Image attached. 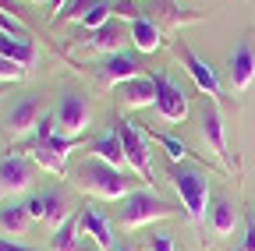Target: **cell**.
Returning a JSON list of instances; mask_svg holds the SVG:
<instances>
[{"label": "cell", "mask_w": 255, "mask_h": 251, "mask_svg": "<svg viewBox=\"0 0 255 251\" xmlns=\"http://www.w3.org/2000/svg\"><path fill=\"white\" fill-rule=\"evenodd\" d=\"M131 43H135L138 53H156V50H163V28L142 14V18L131 21Z\"/></svg>", "instance_id": "17"}, {"label": "cell", "mask_w": 255, "mask_h": 251, "mask_svg": "<svg viewBox=\"0 0 255 251\" xmlns=\"http://www.w3.org/2000/svg\"><path fill=\"white\" fill-rule=\"evenodd\" d=\"M152 11H159V18H163L170 28H181V25H195V21H202V14L188 11V7H181V4H174V0H163V4H156Z\"/></svg>", "instance_id": "24"}, {"label": "cell", "mask_w": 255, "mask_h": 251, "mask_svg": "<svg viewBox=\"0 0 255 251\" xmlns=\"http://www.w3.org/2000/svg\"><path fill=\"white\" fill-rule=\"evenodd\" d=\"M0 32L11 36V39H25V43H32V39H28V25H25L21 18L7 14V11H0Z\"/></svg>", "instance_id": "27"}, {"label": "cell", "mask_w": 255, "mask_h": 251, "mask_svg": "<svg viewBox=\"0 0 255 251\" xmlns=\"http://www.w3.org/2000/svg\"><path fill=\"white\" fill-rule=\"evenodd\" d=\"M114 92H117V103H121V106H128V110L156 106V82H152V78H145V75H138V78H131V82L117 85Z\"/></svg>", "instance_id": "14"}, {"label": "cell", "mask_w": 255, "mask_h": 251, "mask_svg": "<svg viewBox=\"0 0 255 251\" xmlns=\"http://www.w3.org/2000/svg\"><path fill=\"white\" fill-rule=\"evenodd\" d=\"M75 187L92 198H103V202H121L124 195H131L135 191V180L128 177L124 170L103 163V160H96V156H89L85 163L75 167Z\"/></svg>", "instance_id": "1"}, {"label": "cell", "mask_w": 255, "mask_h": 251, "mask_svg": "<svg viewBox=\"0 0 255 251\" xmlns=\"http://www.w3.org/2000/svg\"><path fill=\"white\" fill-rule=\"evenodd\" d=\"M25 152H28L32 167H39V170H46V173H53V177H64V173H68V167H64V156L53 152L50 145H36V142H32Z\"/></svg>", "instance_id": "21"}, {"label": "cell", "mask_w": 255, "mask_h": 251, "mask_svg": "<svg viewBox=\"0 0 255 251\" xmlns=\"http://www.w3.org/2000/svg\"><path fill=\"white\" fill-rule=\"evenodd\" d=\"M32 184V160L28 156H0V195H21Z\"/></svg>", "instance_id": "11"}, {"label": "cell", "mask_w": 255, "mask_h": 251, "mask_svg": "<svg viewBox=\"0 0 255 251\" xmlns=\"http://www.w3.org/2000/svg\"><path fill=\"white\" fill-rule=\"evenodd\" d=\"M227 75H231V88L238 92V96L252 88V82H255V32L241 36V39H238V46L231 50Z\"/></svg>", "instance_id": "8"}, {"label": "cell", "mask_w": 255, "mask_h": 251, "mask_svg": "<svg viewBox=\"0 0 255 251\" xmlns=\"http://www.w3.org/2000/svg\"><path fill=\"white\" fill-rule=\"evenodd\" d=\"M167 177L174 184V191L181 195L184 219L191 227H202L206 216H209V177L199 167H188V163H170Z\"/></svg>", "instance_id": "2"}, {"label": "cell", "mask_w": 255, "mask_h": 251, "mask_svg": "<svg viewBox=\"0 0 255 251\" xmlns=\"http://www.w3.org/2000/svg\"><path fill=\"white\" fill-rule=\"evenodd\" d=\"M110 14H114V7H110V4H103V0H92L89 11L78 18V25H82V28H89V32H96V28H103V25L110 21Z\"/></svg>", "instance_id": "26"}, {"label": "cell", "mask_w": 255, "mask_h": 251, "mask_svg": "<svg viewBox=\"0 0 255 251\" xmlns=\"http://www.w3.org/2000/svg\"><path fill=\"white\" fill-rule=\"evenodd\" d=\"M53 117H57V131H60V135L78 138V135L89 128V120H92V106H89L85 96H78V92H64Z\"/></svg>", "instance_id": "7"}, {"label": "cell", "mask_w": 255, "mask_h": 251, "mask_svg": "<svg viewBox=\"0 0 255 251\" xmlns=\"http://www.w3.org/2000/svg\"><path fill=\"white\" fill-rule=\"evenodd\" d=\"M25 209H28V216L36 219V223H43V227H60L64 219H68V195L60 191V187H46V191H36L28 202H25Z\"/></svg>", "instance_id": "9"}, {"label": "cell", "mask_w": 255, "mask_h": 251, "mask_svg": "<svg viewBox=\"0 0 255 251\" xmlns=\"http://www.w3.org/2000/svg\"><path fill=\"white\" fill-rule=\"evenodd\" d=\"M32 135H36L32 142H39V145H43V142H50V138L57 135V117H53V113H46V117L36 124V131H32Z\"/></svg>", "instance_id": "31"}, {"label": "cell", "mask_w": 255, "mask_h": 251, "mask_svg": "<svg viewBox=\"0 0 255 251\" xmlns=\"http://www.w3.org/2000/svg\"><path fill=\"white\" fill-rule=\"evenodd\" d=\"M25 78H28V68L14 64V60H7V57H0V85L4 82H25Z\"/></svg>", "instance_id": "30"}, {"label": "cell", "mask_w": 255, "mask_h": 251, "mask_svg": "<svg viewBox=\"0 0 255 251\" xmlns=\"http://www.w3.org/2000/svg\"><path fill=\"white\" fill-rule=\"evenodd\" d=\"M89 152L96 156V160H103V163L117 167V170H124V167H128V160H124V145H121L117 128H110L103 138H92V142H89Z\"/></svg>", "instance_id": "18"}, {"label": "cell", "mask_w": 255, "mask_h": 251, "mask_svg": "<svg viewBox=\"0 0 255 251\" xmlns=\"http://www.w3.org/2000/svg\"><path fill=\"white\" fill-rule=\"evenodd\" d=\"M174 53H177V60L184 64V71L191 75V82H195V88L199 92H206L209 99H216L220 103V96H223V85H220V75H216V68L209 64V60H202L195 50H191L188 43H174Z\"/></svg>", "instance_id": "6"}, {"label": "cell", "mask_w": 255, "mask_h": 251, "mask_svg": "<svg viewBox=\"0 0 255 251\" xmlns=\"http://www.w3.org/2000/svg\"><path fill=\"white\" fill-rule=\"evenodd\" d=\"M114 14H121L128 25H131L135 18H142V11L135 7V0H117V7H114Z\"/></svg>", "instance_id": "33"}, {"label": "cell", "mask_w": 255, "mask_h": 251, "mask_svg": "<svg viewBox=\"0 0 255 251\" xmlns=\"http://www.w3.org/2000/svg\"><path fill=\"white\" fill-rule=\"evenodd\" d=\"M36 145H39V142H36ZM43 145H50L53 152H60L64 160H68V152H75V149H78V138H68V135H53V138H50V142H43Z\"/></svg>", "instance_id": "32"}, {"label": "cell", "mask_w": 255, "mask_h": 251, "mask_svg": "<svg viewBox=\"0 0 255 251\" xmlns=\"http://www.w3.org/2000/svg\"><path fill=\"white\" fill-rule=\"evenodd\" d=\"M46 4H50V7H53V14H57V11L64 7V0H46Z\"/></svg>", "instance_id": "37"}, {"label": "cell", "mask_w": 255, "mask_h": 251, "mask_svg": "<svg viewBox=\"0 0 255 251\" xmlns=\"http://www.w3.org/2000/svg\"><path fill=\"white\" fill-rule=\"evenodd\" d=\"M121 43H124V32L117 21H107L103 28H96V32H89L85 39L75 43V50H89V53H121Z\"/></svg>", "instance_id": "16"}, {"label": "cell", "mask_w": 255, "mask_h": 251, "mask_svg": "<svg viewBox=\"0 0 255 251\" xmlns=\"http://www.w3.org/2000/svg\"><path fill=\"white\" fill-rule=\"evenodd\" d=\"M0 57L14 60V64H21V68H32V64H36V46L25 43V39H11V36L0 32Z\"/></svg>", "instance_id": "23"}, {"label": "cell", "mask_w": 255, "mask_h": 251, "mask_svg": "<svg viewBox=\"0 0 255 251\" xmlns=\"http://www.w3.org/2000/svg\"><path fill=\"white\" fill-rule=\"evenodd\" d=\"M0 11H7V14L21 18V7H18V0H0Z\"/></svg>", "instance_id": "35"}, {"label": "cell", "mask_w": 255, "mask_h": 251, "mask_svg": "<svg viewBox=\"0 0 255 251\" xmlns=\"http://www.w3.org/2000/svg\"><path fill=\"white\" fill-rule=\"evenodd\" d=\"M78 230H82V216H68L50 237V251H78Z\"/></svg>", "instance_id": "22"}, {"label": "cell", "mask_w": 255, "mask_h": 251, "mask_svg": "<svg viewBox=\"0 0 255 251\" xmlns=\"http://www.w3.org/2000/svg\"><path fill=\"white\" fill-rule=\"evenodd\" d=\"M209 227H213L216 237H231L238 230V212H234V205L227 198H216L209 205Z\"/></svg>", "instance_id": "20"}, {"label": "cell", "mask_w": 255, "mask_h": 251, "mask_svg": "<svg viewBox=\"0 0 255 251\" xmlns=\"http://www.w3.org/2000/svg\"><path fill=\"white\" fill-rule=\"evenodd\" d=\"M142 75V64H138V57H131V53H110L103 64H100V82L107 85V88H117V85H124V82H131V78H138Z\"/></svg>", "instance_id": "12"}, {"label": "cell", "mask_w": 255, "mask_h": 251, "mask_svg": "<svg viewBox=\"0 0 255 251\" xmlns=\"http://www.w3.org/2000/svg\"><path fill=\"white\" fill-rule=\"evenodd\" d=\"M0 99H4V85H0Z\"/></svg>", "instance_id": "39"}, {"label": "cell", "mask_w": 255, "mask_h": 251, "mask_svg": "<svg viewBox=\"0 0 255 251\" xmlns=\"http://www.w3.org/2000/svg\"><path fill=\"white\" fill-rule=\"evenodd\" d=\"M114 128L121 135V145H124V160L138 173V180L152 184V156H149V135L131 120H114Z\"/></svg>", "instance_id": "4"}, {"label": "cell", "mask_w": 255, "mask_h": 251, "mask_svg": "<svg viewBox=\"0 0 255 251\" xmlns=\"http://www.w3.org/2000/svg\"><path fill=\"white\" fill-rule=\"evenodd\" d=\"M0 251H32V248H25L21 241H11V237H0Z\"/></svg>", "instance_id": "34"}, {"label": "cell", "mask_w": 255, "mask_h": 251, "mask_svg": "<svg viewBox=\"0 0 255 251\" xmlns=\"http://www.w3.org/2000/svg\"><path fill=\"white\" fill-rule=\"evenodd\" d=\"M32 4H39V0H32Z\"/></svg>", "instance_id": "40"}, {"label": "cell", "mask_w": 255, "mask_h": 251, "mask_svg": "<svg viewBox=\"0 0 255 251\" xmlns=\"http://www.w3.org/2000/svg\"><path fill=\"white\" fill-rule=\"evenodd\" d=\"M28 227H32V216H28V209L25 205H0V237H11V241H18V237H25L28 234Z\"/></svg>", "instance_id": "19"}, {"label": "cell", "mask_w": 255, "mask_h": 251, "mask_svg": "<svg viewBox=\"0 0 255 251\" xmlns=\"http://www.w3.org/2000/svg\"><path fill=\"white\" fill-rule=\"evenodd\" d=\"M170 216H177V205L167 202V198H159L156 191H149V187L124 195L121 205H117V223H121L124 230H135V227L156 223V219H170Z\"/></svg>", "instance_id": "3"}, {"label": "cell", "mask_w": 255, "mask_h": 251, "mask_svg": "<svg viewBox=\"0 0 255 251\" xmlns=\"http://www.w3.org/2000/svg\"><path fill=\"white\" fill-rule=\"evenodd\" d=\"M82 230L96 241V248H103V251H114L117 244H114V227H110V219H107V212L103 209H96V202H89V205H82Z\"/></svg>", "instance_id": "15"}, {"label": "cell", "mask_w": 255, "mask_h": 251, "mask_svg": "<svg viewBox=\"0 0 255 251\" xmlns=\"http://www.w3.org/2000/svg\"><path fill=\"white\" fill-rule=\"evenodd\" d=\"M145 251H181V244L174 241V234H163V230H152L145 237Z\"/></svg>", "instance_id": "28"}, {"label": "cell", "mask_w": 255, "mask_h": 251, "mask_svg": "<svg viewBox=\"0 0 255 251\" xmlns=\"http://www.w3.org/2000/svg\"><path fill=\"white\" fill-rule=\"evenodd\" d=\"M145 135H149V142H156L159 149L167 152V160H170V163H184L188 156H191V149H188L181 138H174V135H163V131H145Z\"/></svg>", "instance_id": "25"}, {"label": "cell", "mask_w": 255, "mask_h": 251, "mask_svg": "<svg viewBox=\"0 0 255 251\" xmlns=\"http://www.w3.org/2000/svg\"><path fill=\"white\" fill-rule=\"evenodd\" d=\"M156 82V113L167 124H181L188 117V92L181 85H174L167 75H152Z\"/></svg>", "instance_id": "10"}, {"label": "cell", "mask_w": 255, "mask_h": 251, "mask_svg": "<svg viewBox=\"0 0 255 251\" xmlns=\"http://www.w3.org/2000/svg\"><path fill=\"white\" fill-rule=\"evenodd\" d=\"M241 251H255V223L248 227V237H245V248Z\"/></svg>", "instance_id": "36"}, {"label": "cell", "mask_w": 255, "mask_h": 251, "mask_svg": "<svg viewBox=\"0 0 255 251\" xmlns=\"http://www.w3.org/2000/svg\"><path fill=\"white\" fill-rule=\"evenodd\" d=\"M43 117H39V96H25V99H18L11 110H7V135L11 138H25V135H32L36 131V124H39Z\"/></svg>", "instance_id": "13"}, {"label": "cell", "mask_w": 255, "mask_h": 251, "mask_svg": "<svg viewBox=\"0 0 255 251\" xmlns=\"http://www.w3.org/2000/svg\"><path fill=\"white\" fill-rule=\"evenodd\" d=\"M199 131H202L206 149L234 173V170H238V160H234L231 149H227V131H223V113H220V103H216V99H206V106H202V113H199Z\"/></svg>", "instance_id": "5"}, {"label": "cell", "mask_w": 255, "mask_h": 251, "mask_svg": "<svg viewBox=\"0 0 255 251\" xmlns=\"http://www.w3.org/2000/svg\"><path fill=\"white\" fill-rule=\"evenodd\" d=\"M114 251H135V248H131V244H117Z\"/></svg>", "instance_id": "38"}, {"label": "cell", "mask_w": 255, "mask_h": 251, "mask_svg": "<svg viewBox=\"0 0 255 251\" xmlns=\"http://www.w3.org/2000/svg\"><path fill=\"white\" fill-rule=\"evenodd\" d=\"M89 4H92V0H64V7L53 14V21H68V18H82L85 11H89Z\"/></svg>", "instance_id": "29"}]
</instances>
